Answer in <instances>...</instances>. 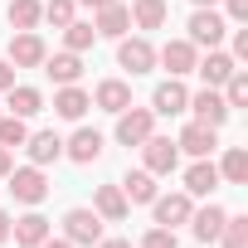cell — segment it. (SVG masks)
<instances>
[{
	"label": "cell",
	"instance_id": "obj_1",
	"mask_svg": "<svg viewBox=\"0 0 248 248\" xmlns=\"http://www.w3.org/2000/svg\"><path fill=\"white\" fill-rule=\"evenodd\" d=\"M185 30H190L185 39H190L195 49H219V44L229 39V20L219 15V5H204V10H195Z\"/></svg>",
	"mask_w": 248,
	"mask_h": 248
},
{
	"label": "cell",
	"instance_id": "obj_2",
	"mask_svg": "<svg viewBox=\"0 0 248 248\" xmlns=\"http://www.w3.org/2000/svg\"><path fill=\"white\" fill-rule=\"evenodd\" d=\"M5 180H10V195H15V204H30V209H39V204L49 200V175H44V166H20V170H10Z\"/></svg>",
	"mask_w": 248,
	"mask_h": 248
},
{
	"label": "cell",
	"instance_id": "obj_3",
	"mask_svg": "<svg viewBox=\"0 0 248 248\" xmlns=\"http://www.w3.org/2000/svg\"><path fill=\"white\" fill-rule=\"evenodd\" d=\"M117 68H127L132 78L151 73V68H156V44H151L146 34H122V39H117Z\"/></svg>",
	"mask_w": 248,
	"mask_h": 248
},
{
	"label": "cell",
	"instance_id": "obj_4",
	"mask_svg": "<svg viewBox=\"0 0 248 248\" xmlns=\"http://www.w3.org/2000/svg\"><path fill=\"white\" fill-rule=\"evenodd\" d=\"M44 54H49V44L39 39V30H15V34H10V44H5L10 68H39V63H44Z\"/></svg>",
	"mask_w": 248,
	"mask_h": 248
},
{
	"label": "cell",
	"instance_id": "obj_5",
	"mask_svg": "<svg viewBox=\"0 0 248 248\" xmlns=\"http://www.w3.org/2000/svg\"><path fill=\"white\" fill-rule=\"evenodd\" d=\"M151 132H156V112L151 107H137L132 102L127 112H117V141L122 146H141Z\"/></svg>",
	"mask_w": 248,
	"mask_h": 248
},
{
	"label": "cell",
	"instance_id": "obj_6",
	"mask_svg": "<svg viewBox=\"0 0 248 248\" xmlns=\"http://www.w3.org/2000/svg\"><path fill=\"white\" fill-rule=\"evenodd\" d=\"M175 166H180V146H175L170 137H156V132H151V137L141 141V170H151V175H170Z\"/></svg>",
	"mask_w": 248,
	"mask_h": 248
},
{
	"label": "cell",
	"instance_id": "obj_7",
	"mask_svg": "<svg viewBox=\"0 0 248 248\" xmlns=\"http://www.w3.org/2000/svg\"><path fill=\"white\" fill-rule=\"evenodd\" d=\"M190 214H195V200L185 190H170V195H156L151 200V219L161 229H180V224H190Z\"/></svg>",
	"mask_w": 248,
	"mask_h": 248
},
{
	"label": "cell",
	"instance_id": "obj_8",
	"mask_svg": "<svg viewBox=\"0 0 248 248\" xmlns=\"http://www.w3.org/2000/svg\"><path fill=\"white\" fill-rule=\"evenodd\" d=\"M63 238H68L73 248H93V243L102 238V219H97L93 209H83V204H78V209H68V214H63Z\"/></svg>",
	"mask_w": 248,
	"mask_h": 248
},
{
	"label": "cell",
	"instance_id": "obj_9",
	"mask_svg": "<svg viewBox=\"0 0 248 248\" xmlns=\"http://www.w3.org/2000/svg\"><path fill=\"white\" fill-rule=\"evenodd\" d=\"M185 112H195V122H204V127H224V122H229V102H224L219 88H200V93H190Z\"/></svg>",
	"mask_w": 248,
	"mask_h": 248
},
{
	"label": "cell",
	"instance_id": "obj_10",
	"mask_svg": "<svg viewBox=\"0 0 248 248\" xmlns=\"http://www.w3.org/2000/svg\"><path fill=\"white\" fill-rule=\"evenodd\" d=\"M175 146H180L185 156H195V161H200V156H214V151H219V127H204V122L190 117L185 127H180V137H175Z\"/></svg>",
	"mask_w": 248,
	"mask_h": 248
},
{
	"label": "cell",
	"instance_id": "obj_11",
	"mask_svg": "<svg viewBox=\"0 0 248 248\" xmlns=\"http://www.w3.org/2000/svg\"><path fill=\"white\" fill-rule=\"evenodd\" d=\"M195 59H200V49H195L190 39H166V44L156 49V63H161L170 78H185V73H195Z\"/></svg>",
	"mask_w": 248,
	"mask_h": 248
},
{
	"label": "cell",
	"instance_id": "obj_12",
	"mask_svg": "<svg viewBox=\"0 0 248 248\" xmlns=\"http://www.w3.org/2000/svg\"><path fill=\"white\" fill-rule=\"evenodd\" d=\"M102 146H107V141H102L97 127H78V132L63 141V156H68L73 166H93V161H102Z\"/></svg>",
	"mask_w": 248,
	"mask_h": 248
},
{
	"label": "cell",
	"instance_id": "obj_13",
	"mask_svg": "<svg viewBox=\"0 0 248 248\" xmlns=\"http://www.w3.org/2000/svg\"><path fill=\"white\" fill-rule=\"evenodd\" d=\"M214 190H219V166H214L209 156L190 161V170H185V195H190V200H214Z\"/></svg>",
	"mask_w": 248,
	"mask_h": 248
},
{
	"label": "cell",
	"instance_id": "obj_14",
	"mask_svg": "<svg viewBox=\"0 0 248 248\" xmlns=\"http://www.w3.org/2000/svg\"><path fill=\"white\" fill-rule=\"evenodd\" d=\"M93 30H97V39H122V34H132V10L122 5V0H112V5L93 10Z\"/></svg>",
	"mask_w": 248,
	"mask_h": 248
},
{
	"label": "cell",
	"instance_id": "obj_15",
	"mask_svg": "<svg viewBox=\"0 0 248 248\" xmlns=\"http://www.w3.org/2000/svg\"><path fill=\"white\" fill-rule=\"evenodd\" d=\"M93 214L102 224H122V219H127L132 204H127V195H122V185H97L93 190Z\"/></svg>",
	"mask_w": 248,
	"mask_h": 248
},
{
	"label": "cell",
	"instance_id": "obj_16",
	"mask_svg": "<svg viewBox=\"0 0 248 248\" xmlns=\"http://www.w3.org/2000/svg\"><path fill=\"white\" fill-rule=\"evenodd\" d=\"M185 102H190V88H185L180 78H166V83H156V93H151V112H156V117H180Z\"/></svg>",
	"mask_w": 248,
	"mask_h": 248
},
{
	"label": "cell",
	"instance_id": "obj_17",
	"mask_svg": "<svg viewBox=\"0 0 248 248\" xmlns=\"http://www.w3.org/2000/svg\"><path fill=\"white\" fill-rule=\"evenodd\" d=\"M25 151H30V166H54V161H63V137H59L54 127L30 132V137H25Z\"/></svg>",
	"mask_w": 248,
	"mask_h": 248
},
{
	"label": "cell",
	"instance_id": "obj_18",
	"mask_svg": "<svg viewBox=\"0 0 248 248\" xmlns=\"http://www.w3.org/2000/svg\"><path fill=\"white\" fill-rule=\"evenodd\" d=\"M224 219H229V209L224 204H200L195 214H190V233H195V243H219V229H224Z\"/></svg>",
	"mask_w": 248,
	"mask_h": 248
},
{
	"label": "cell",
	"instance_id": "obj_19",
	"mask_svg": "<svg viewBox=\"0 0 248 248\" xmlns=\"http://www.w3.org/2000/svg\"><path fill=\"white\" fill-rule=\"evenodd\" d=\"M54 233V224L39 214V209H30V214H20V219H10V238L20 243V248H39L44 238Z\"/></svg>",
	"mask_w": 248,
	"mask_h": 248
},
{
	"label": "cell",
	"instance_id": "obj_20",
	"mask_svg": "<svg viewBox=\"0 0 248 248\" xmlns=\"http://www.w3.org/2000/svg\"><path fill=\"white\" fill-rule=\"evenodd\" d=\"M93 107H102V112H127L132 107V83L127 78H102L97 88H93Z\"/></svg>",
	"mask_w": 248,
	"mask_h": 248
},
{
	"label": "cell",
	"instance_id": "obj_21",
	"mask_svg": "<svg viewBox=\"0 0 248 248\" xmlns=\"http://www.w3.org/2000/svg\"><path fill=\"white\" fill-rule=\"evenodd\" d=\"M39 68L54 78V88H63V83H78V78H83V54L59 49V54H44V63H39Z\"/></svg>",
	"mask_w": 248,
	"mask_h": 248
},
{
	"label": "cell",
	"instance_id": "obj_22",
	"mask_svg": "<svg viewBox=\"0 0 248 248\" xmlns=\"http://www.w3.org/2000/svg\"><path fill=\"white\" fill-rule=\"evenodd\" d=\"M88 107H93V93H83L78 83H63L54 93V117H63V122H83Z\"/></svg>",
	"mask_w": 248,
	"mask_h": 248
},
{
	"label": "cell",
	"instance_id": "obj_23",
	"mask_svg": "<svg viewBox=\"0 0 248 248\" xmlns=\"http://www.w3.org/2000/svg\"><path fill=\"white\" fill-rule=\"evenodd\" d=\"M233 68H238V63H233L224 49H204V54L195 59V73L204 78V88H224V78H229Z\"/></svg>",
	"mask_w": 248,
	"mask_h": 248
},
{
	"label": "cell",
	"instance_id": "obj_24",
	"mask_svg": "<svg viewBox=\"0 0 248 248\" xmlns=\"http://www.w3.org/2000/svg\"><path fill=\"white\" fill-rule=\"evenodd\" d=\"M5 112L30 122V117H39V112H44V93H39V88H30V83H15V88L5 93Z\"/></svg>",
	"mask_w": 248,
	"mask_h": 248
},
{
	"label": "cell",
	"instance_id": "obj_25",
	"mask_svg": "<svg viewBox=\"0 0 248 248\" xmlns=\"http://www.w3.org/2000/svg\"><path fill=\"white\" fill-rule=\"evenodd\" d=\"M117 185H122V195H127V204H151V200L161 195L151 170H127V175H122Z\"/></svg>",
	"mask_w": 248,
	"mask_h": 248
},
{
	"label": "cell",
	"instance_id": "obj_26",
	"mask_svg": "<svg viewBox=\"0 0 248 248\" xmlns=\"http://www.w3.org/2000/svg\"><path fill=\"white\" fill-rule=\"evenodd\" d=\"M127 10H132V30H161L170 20L166 0H137V5H127Z\"/></svg>",
	"mask_w": 248,
	"mask_h": 248
},
{
	"label": "cell",
	"instance_id": "obj_27",
	"mask_svg": "<svg viewBox=\"0 0 248 248\" xmlns=\"http://www.w3.org/2000/svg\"><path fill=\"white\" fill-rule=\"evenodd\" d=\"M219 180L248 185V151H243V146H224V156H219Z\"/></svg>",
	"mask_w": 248,
	"mask_h": 248
},
{
	"label": "cell",
	"instance_id": "obj_28",
	"mask_svg": "<svg viewBox=\"0 0 248 248\" xmlns=\"http://www.w3.org/2000/svg\"><path fill=\"white\" fill-rule=\"evenodd\" d=\"M5 20H10V30H39V20H44V0H10Z\"/></svg>",
	"mask_w": 248,
	"mask_h": 248
},
{
	"label": "cell",
	"instance_id": "obj_29",
	"mask_svg": "<svg viewBox=\"0 0 248 248\" xmlns=\"http://www.w3.org/2000/svg\"><path fill=\"white\" fill-rule=\"evenodd\" d=\"M97 44V30L88 25V20H73V25H63V49H73V54H88Z\"/></svg>",
	"mask_w": 248,
	"mask_h": 248
},
{
	"label": "cell",
	"instance_id": "obj_30",
	"mask_svg": "<svg viewBox=\"0 0 248 248\" xmlns=\"http://www.w3.org/2000/svg\"><path fill=\"white\" fill-rule=\"evenodd\" d=\"M25 137H30V122H25V117H10V112H0V146L15 151V146H25Z\"/></svg>",
	"mask_w": 248,
	"mask_h": 248
},
{
	"label": "cell",
	"instance_id": "obj_31",
	"mask_svg": "<svg viewBox=\"0 0 248 248\" xmlns=\"http://www.w3.org/2000/svg\"><path fill=\"white\" fill-rule=\"evenodd\" d=\"M219 93H224L229 112H233V107H248V68H233V73L224 78V88H219Z\"/></svg>",
	"mask_w": 248,
	"mask_h": 248
},
{
	"label": "cell",
	"instance_id": "obj_32",
	"mask_svg": "<svg viewBox=\"0 0 248 248\" xmlns=\"http://www.w3.org/2000/svg\"><path fill=\"white\" fill-rule=\"evenodd\" d=\"M219 243L224 248H248V214H229L224 229H219Z\"/></svg>",
	"mask_w": 248,
	"mask_h": 248
},
{
	"label": "cell",
	"instance_id": "obj_33",
	"mask_svg": "<svg viewBox=\"0 0 248 248\" xmlns=\"http://www.w3.org/2000/svg\"><path fill=\"white\" fill-rule=\"evenodd\" d=\"M73 10H78V0H44V20H49L54 30H63V25H73V20H78Z\"/></svg>",
	"mask_w": 248,
	"mask_h": 248
},
{
	"label": "cell",
	"instance_id": "obj_34",
	"mask_svg": "<svg viewBox=\"0 0 248 248\" xmlns=\"http://www.w3.org/2000/svg\"><path fill=\"white\" fill-rule=\"evenodd\" d=\"M137 248H180V238H175V229H161V224H151L146 233H141V243Z\"/></svg>",
	"mask_w": 248,
	"mask_h": 248
},
{
	"label": "cell",
	"instance_id": "obj_35",
	"mask_svg": "<svg viewBox=\"0 0 248 248\" xmlns=\"http://www.w3.org/2000/svg\"><path fill=\"white\" fill-rule=\"evenodd\" d=\"M224 20H233V25H248V0H224Z\"/></svg>",
	"mask_w": 248,
	"mask_h": 248
},
{
	"label": "cell",
	"instance_id": "obj_36",
	"mask_svg": "<svg viewBox=\"0 0 248 248\" xmlns=\"http://www.w3.org/2000/svg\"><path fill=\"white\" fill-rule=\"evenodd\" d=\"M229 59H233V63L248 59V30H233V49H229Z\"/></svg>",
	"mask_w": 248,
	"mask_h": 248
},
{
	"label": "cell",
	"instance_id": "obj_37",
	"mask_svg": "<svg viewBox=\"0 0 248 248\" xmlns=\"http://www.w3.org/2000/svg\"><path fill=\"white\" fill-rule=\"evenodd\" d=\"M15 88V68H10V59H0V93H10Z\"/></svg>",
	"mask_w": 248,
	"mask_h": 248
},
{
	"label": "cell",
	"instance_id": "obj_38",
	"mask_svg": "<svg viewBox=\"0 0 248 248\" xmlns=\"http://www.w3.org/2000/svg\"><path fill=\"white\" fill-rule=\"evenodd\" d=\"M10 170H15V151H5V146H0V180H5Z\"/></svg>",
	"mask_w": 248,
	"mask_h": 248
},
{
	"label": "cell",
	"instance_id": "obj_39",
	"mask_svg": "<svg viewBox=\"0 0 248 248\" xmlns=\"http://www.w3.org/2000/svg\"><path fill=\"white\" fill-rule=\"evenodd\" d=\"M93 248H137V243H132V238H97Z\"/></svg>",
	"mask_w": 248,
	"mask_h": 248
},
{
	"label": "cell",
	"instance_id": "obj_40",
	"mask_svg": "<svg viewBox=\"0 0 248 248\" xmlns=\"http://www.w3.org/2000/svg\"><path fill=\"white\" fill-rule=\"evenodd\" d=\"M39 248H73V243H68V238H63V233H59V238H54V233H49V238H44V243H39Z\"/></svg>",
	"mask_w": 248,
	"mask_h": 248
},
{
	"label": "cell",
	"instance_id": "obj_41",
	"mask_svg": "<svg viewBox=\"0 0 248 248\" xmlns=\"http://www.w3.org/2000/svg\"><path fill=\"white\" fill-rule=\"evenodd\" d=\"M0 243H10V214L0 209Z\"/></svg>",
	"mask_w": 248,
	"mask_h": 248
},
{
	"label": "cell",
	"instance_id": "obj_42",
	"mask_svg": "<svg viewBox=\"0 0 248 248\" xmlns=\"http://www.w3.org/2000/svg\"><path fill=\"white\" fill-rule=\"evenodd\" d=\"M78 5H88V10H102V5H112V0H78Z\"/></svg>",
	"mask_w": 248,
	"mask_h": 248
},
{
	"label": "cell",
	"instance_id": "obj_43",
	"mask_svg": "<svg viewBox=\"0 0 248 248\" xmlns=\"http://www.w3.org/2000/svg\"><path fill=\"white\" fill-rule=\"evenodd\" d=\"M190 5H195V10H204V5H219V0H190Z\"/></svg>",
	"mask_w": 248,
	"mask_h": 248
}]
</instances>
